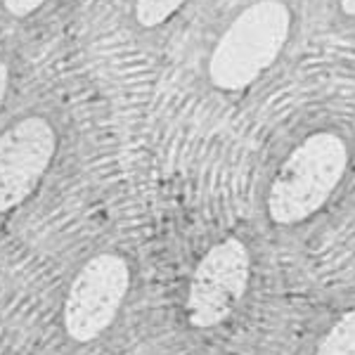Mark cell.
I'll return each mask as SVG.
<instances>
[{
    "label": "cell",
    "mask_w": 355,
    "mask_h": 355,
    "mask_svg": "<svg viewBox=\"0 0 355 355\" xmlns=\"http://www.w3.org/2000/svg\"><path fill=\"white\" fill-rule=\"evenodd\" d=\"M130 287H133V268L123 254L102 251L85 261L69 284L62 311L69 339L78 343L100 339L116 322Z\"/></svg>",
    "instance_id": "cell-4"
},
{
    "label": "cell",
    "mask_w": 355,
    "mask_h": 355,
    "mask_svg": "<svg viewBox=\"0 0 355 355\" xmlns=\"http://www.w3.org/2000/svg\"><path fill=\"white\" fill-rule=\"evenodd\" d=\"M187 0H135V17L145 28H154L171 19Z\"/></svg>",
    "instance_id": "cell-7"
},
{
    "label": "cell",
    "mask_w": 355,
    "mask_h": 355,
    "mask_svg": "<svg viewBox=\"0 0 355 355\" xmlns=\"http://www.w3.org/2000/svg\"><path fill=\"white\" fill-rule=\"evenodd\" d=\"M291 33V10L282 0L249 5L223 31L209 60V78L223 93H242L279 60Z\"/></svg>",
    "instance_id": "cell-2"
},
{
    "label": "cell",
    "mask_w": 355,
    "mask_h": 355,
    "mask_svg": "<svg viewBox=\"0 0 355 355\" xmlns=\"http://www.w3.org/2000/svg\"><path fill=\"white\" fill-rule=\"evenodd\" d=\"M339 5H341L343 15L355 17V0H339Z\"/></svg>",
    "instance_id": "cell-10"
},
{
    "label": "cell",
    "mask_w": 355,
    "mask_h": 355,
    "mask_svg": "<svg viewBox=\"0 0 355 355\" xmlns=\"http://www.w3.org/2000/svg\"><path fill=\"white\" fill-rule=\"evenodd\" d=\"M43 3L45 0H5V8L15 17H26V15H31L33 10L41 8Z\"/></svg>",
    "instance_id": "cell-8"
},
{
    "label": "cell",
    "mask_w": 355,
    "mask_h": 355,
    "mask_svg": "<svg viewBox=\"0 0 355 355\" xmlns=\"http://www.w3.org/2000/svg\"><path fill=\"white\" fill-rule=\"evenodd\" d=\"M57 150V133L41 116H26L0 135V214L36 190Z\"/></svg>",
    "instance_id": "cell-5"
},
{
    "label": "cell",
    "mask_w": 355,
    "mask_h": 355,
    "mask_svg": "<svg viewBox=\"0 0 355 355\" xmlns=\"http://www.w3.org/2000/svg\"><path fill=\"white\" fill-rule=\"evenodd\" d=\"M311 355H355V306L343 308L324 324Z\"/></svg>",
    "instance_id": "cell-6"
},
{
    "label": "cell",
    "mask_w": 355,
    "mask_h": 355,
    "mask_svg": "<svg viewBox=\"0 0 355 355\" xmlns=\"http://www.w3.org/2000/svg\"><path fill=\"white\" fill-rule=\"evenodd\" d=\"M351 168V147L336 130H315L275 168L263 194V216L277 232L311 225L331 204Z\"/></svg>",
    "instance_id": "cell-1"
},
{
    "label": "cell",
    "mask_w": 355,
    "mask_h": 355,
    "mask_svg": "<svg viewBox=\"0 0 355 355\" xmlns=\"http://www.w3.org/2000/svg\"><path fill=\"white\" fill-rule=\"evenodd\" d=\"M8 78H10L8 67L0 62V105H3V100H5V93H8Z\"/></svg>",
    "instance_id": "cell-9"
},
{
    "label": "cell",
    "mask_w": 355,
    "mask_h": 355,
    "mask_svg": "<svg viewBox=\"0 0 355 355\" xmlns=\"http://www.w3.org/2000/svg\"><path fill=\"white\" fill-rule=\"evenodd\" d=\"M254 282V251L242 234H223L194 263L185 291V320L216 331L242 311Z\"/></svg>",
    "instance_id": "cell-3"
}]
</instances>
